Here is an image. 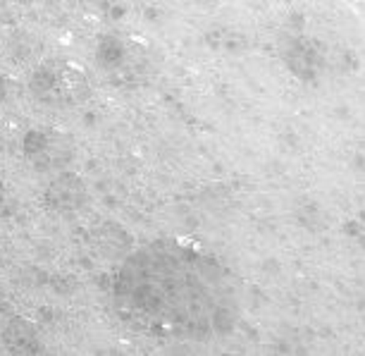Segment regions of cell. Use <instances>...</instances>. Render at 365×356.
Listing matches in <instances>:
<instances>
[{
  "mask_svg": "<svg viewBox=\"0 0 365 356\" xmlns=\"http://www.w3.org/2000/svg\"><path fill=\"white\" fill-rule=\"evenodd\" d=\"M46 198H48V203H51L55 210L72 213V210H79L86 203L88 191H86L84 180H81L79 175L65 173V175L55 177V180L48 184Z\"/></svg>",
  "mask_w": 365,
  "mask_h": 356,
  "instance_id": "4",
  "label": "cell"
},
{
  "mask_svg": "<svg viewBox=\"0 0 365 356\" xmlns=\"http://www.w3.org/2000/svg\"><path fill=\"white\" fill-rule=\"evenodd\" d=\"M17 210V206H15V201L5 194V191H0V220H5V218H10L12 213Z\"/></svg>",
  "mask_w": 365,
  "mask_h": 356,
  "instance_id": "9",
  "label": "cell"
},
{
  "mask_svg": "<svg viewBox=\"0 0 365 356\" xmlns=\"http://www.w3.org/2000/svg\"><path fill=\"white\" fill-rule=\"evenodd\" d=\"M115 304L129 323L172 340L232 335L239 318L230 268L182 239H158L134 251L117 275Z\"/></svg>",
  "mask_w": 365,
  "mask_h": 356,
  "instance_id": "1",
  "label": "cell"
},
{
  "mask_svg": "<svg viewBox=\"0 0 365 356\" xmlns=\"http://www.w3.org/2000/svg\"><path fill=\"white\" fill-rule=\"evenodd\" d=\"M279 53L287 60L289 70L301 79H315L322 70L320 48L303 36H284L279 41Z\"/></svg>",
  "mask_w": 365,
  "mask_h": 356,
  "instance_id": "3",
  "label": "cell"
},
{
  "mask_svg": "<svg viewBox=\"0 0 365 356\" xmlns=\"http://www.w3.org/2000/svg\"><path fill=\"white\" fill-rule=\"evenodd\" d=\"M48 146H51V136H48L46 132H41V129H31V132L24 136V143H22L24 156H26V158H29L36 168L41 166V161H43V156H46Z\"/></svg>",
  "mask_w": 365,
  "mask_h": 356,
  "instance_id": "7",
  "label": "cell"
},
{
  "mask_svg": "<svg viewBox=\"0 0 365 356\" xmlns=\"http://www.w3.org/2000/svg\"><path fill=\"white\" fill-rule=\"evenodd\" d=\"M98 60H101V65H106V67H117L125 60V46L113 36L103 39L98 46Z\"/></svg>",
  "mask_w": 365,
  "mask_h": 356,
  "instance_id": "8",
  "label": "cell"
},
{
  "mask_svg": "<svg viewBox=\"0 0 365 356\" xmlns=\"http://www.w3.org/2000/svg\"><path fill=\"white\" fill-rule=\"evenodd\" d=\"M5 347L12 354H41L43 345H41L36 325L29 323L26 318H10L8 325L3 327Z\"/></svg>",
  "mask_w": 365,
  "mask_h": 356,
  "instance_id": "5",
  "label": "cell"
},
{
  "mask_svg": "<svg viewBox=\"0 0 365 356\" xmlns=\"http://www.w3.org/2000/svg\"><path fill=\"white\" fill-rule=\"evenodd\" d=\"M31 93L48 106L70 108L91 98L93 86L88 72L74 60H51L31 74Z\"/></svg>",
  "mask_w": 365,
  "mask_h": 356,
  "instance_id": "2",
  "label": "cell"
},
{
  "mask_svg": "<svg viewBox=\"0 0 365 356\" xmlns=\"http://www.w3.org/2000/svg\"><path fill=\"white\" fill-rule=\"evenodd\" d=\"M96 244H98V249L106 253V258H120V256H127L129 253L132 237H129L117 223H106V225H101L98 232H96Z\"/></svg>",
  "mask_w": 365,
  "mask_h": 356,
  "instance_id": "6",
  "label": "cell"
}]
</instances>
